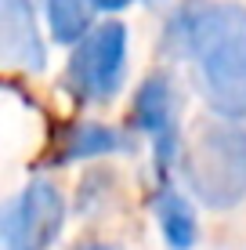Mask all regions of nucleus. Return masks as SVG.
I'll use <instances>...</instances> for the list:
<instances>
[{"label":"nucleus","mask_w":246,"mask_h":250,"mask_svg":"<svg viewBox=\"0 0 246 250\" xmlns=\"http://www.w3.org/2000/svg\"><path fill=\"white\" fill-rule=\"evenodd\" d=\"M127 76V25L101 22L73 47L65 80L83 102H109Z\"/></svg>","instance_id":"obj_3"},{"label":"nucleus","mask_w":246,"mask_h":250,"mask_svg":"<svg viewBox=\"0 0 246 250\" xmlns=\"http://www.w3.org/2000/svg\"><path fill=\"white\" fill-rule=\"evenodd\" d=\"M83 250H120V247H113V243H91V247H83Z\"/></svg>","instance_id":"obj_11"},{"label":"nucleus","mask_w":246,"mask_h":250,"mask_svg":"<svg viewBox=\"0 0 246 250\" xmlns=\"http://www.w3.org/2000/svg\"><path fill=\"white\" fill-rule=\"evenodd\" d=\"M127 149L120 131H109L101 124H76L65 131L62 138V152H58V163L65 160H87V156H105V152H120Z\"/></svg>","instance_id":"obj_8"},{"label":"nucleus","mask_w":246,"mask_h":250,"mask_svg":"<svg viewBox=\"0 0 246 250\" xmlns=\"http://www.w3.org/2000/svg\"><path fill=\"white\" fill-rule=\"evenodd\" d=\"M134 127L141 134H149L156 167H159V174H167V167L174 163V152H177V94L167 76H149L138 87Z\"/></svg>","instance_id":"obj_5"},{"label":"nucleus","mask_w":246,"mask_h":250,"mask_svg":"<svg viewBox=\"0 0 246 250\" xmlns=\"http://www.w3.org/2000/svg\"><path fill=\"white\" fill-rule=\"evenodd\" d=\"M145 4H167V0H145Z\"/></svg>","instance_id":"obj_12"},{"label":"nucleus","mask_w":246,"mask_h":250,"mask_svg":"<svg viewBox=\"0 0 246 250\" xmlns=\"http://www.w3.org/2000/svg\"><path fill=\"white\" fill-rule=\"evenodd\" d=\"M0 65L40 73L47 65L33 0H0Z\"/></svg>","instance_id":"obj_6"},{"label":"nucleus","mask_w":246,"mask_h":250,"mask_svg":"<svg viewBox=\"0 0 246 250\" xmlns=\"http://www.w3.org/2000/svg\"><path fill=\"white\" fill-rule=\"evenodd\" d=\"M163 51L199 69V91L225 120L246 116V7L185 0L163 29Z\"/></svg>","instance_id":"obj_1"},{"label":"nucleus","mask_w":246,"mask_h":250,"mask_svg":"<svg viewBox=\"0 0 246 250\" xmlns=\"http://www.w3.org/2000/svg\"><path fill=\"white\" fill-rule=\"evenodd\" d=\"M91 4H95V11H123L134 0H91Z\"/></svg>","instance_id":"obj_10"},{"label":"nucleus","mask_w":246,"mask_h":250,"mask_svg":"<svg viewBox=\"0 0 246 250\" xmlns=\"http://www.w3.org/2000/svg\"><path fill=\"white\" fill-rule=\"evenodd\" d=\"M156 218H159V232H163L170 250H192L196 243V210L185 196H177L174 188H163L156 196Z\"/></svg>","instance_id":"obj_7"},{"label":"nucleus","mask_w":246,"mask_h":250,"mask_svg":"<svg viewBox=\"0 0 246 250\" xmlns=\"http://www.w3.org/2000/svg\"><path fill=\"white\" fill-rule=\"evenodd\" d=\"M65 221V200L51 182L37 178L7 210H0V250H47Z\"/></svg>","instance_id":"obj_4"},{"label":"nucleus","mask_w":246,"mask_h":250,"mask_svg":"<svg viewBox=\"0 0 246 250\" xmlns=\"http://www.w3.org/2000/svg\"><path fill=\"white\" fill-rule=\"evenodd\" d=\"M189 185L199 203L232 210L246 196V131L228 120H207L189 156Z\"/></svg>","instance_id":"obj_2"},{"label":"nucleus","mask_w":246,"mask_h":250,"mask_svg":"<svg viewBox=\"0 0 246 250\" xmlns=\"http://www.w3.org/2000/svg\"><path fill=\"white\" fill-rule=\"evenodd\" d=\"M95 4L91 0H47V29L58 44H80L91 33Z\"/></svg>","instance_id":"obj_9"}]
</instances>
